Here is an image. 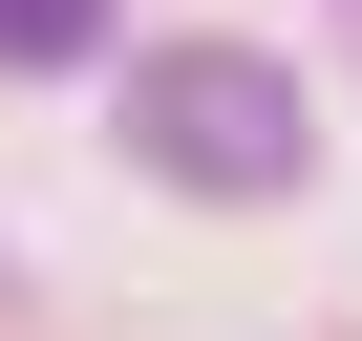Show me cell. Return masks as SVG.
Instances as JSON below:
<instances>
[{
  "mask_svg": "<svg viewBox=\"0 0 362 341\" xmlns=\"http://www.w3.org/2000/svg\"><path fill=\"white\" fill-rule=\"evenodd\" d=\"M128 149L170 170V192H298V86H277L256 43H170V64L128 86Z\"/></svg>",
  "mask_w": 362,
  "mask_h": 341,
  "instance_id": "1",
  "label": "cell"
},
{
  "mask_svg": "<svg viewBox=\"0 0 362 341\" xmlns=\"http://www.w3.org/2000/svg\"><path fill=\"white\" fill-rule=\"evenodd\" d=\"M64 43H107V0H0V64H64Z\"/></svg>",
  "mask_w": 362,
  "mask_h": 341,
  "instance_id": "2",
  "label": "cell"
}]
</instances>
